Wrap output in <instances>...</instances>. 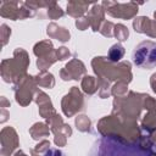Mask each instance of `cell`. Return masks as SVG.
<instances>
[{
  "label": "cell",
  "instance_id": "1",
  "mask_svg": "<svg viewBox=\"0 0 156 156\" xmlns=\"http://www.w3.org/2000/svg\"><path fill=\"white\" fill-rule=\"evenodd\" d=\"M89 156H150V151L138 143H123L110 136L99 139Z\"/></svg>",
  "mask_w": 156,
  "mask_h": 156
},
{
  "label": "cell",
  "instance_id": "2",
  "mask_svg": "<svg viewBox=\"0 0 156 156\" xmlns=\"http://www.w3.org/2000/svg\"><path fill=\"white\" fill-rule=\"evenodd\" d=\"M94 72L98 74V79H102L106 82L116 80L129 83L132 80V72H130V63L129 62H119L117 65L111 63L110 60L106 57H95L91 61Z\"/></svg>",
  "mask_w": 156,
  "mask_h": 156
},
{
  "label": "cell",
  "instance_id": "3",
  "mask_svg": "<svg viewBox=\"0 0 156 156\" xmlns=\"http://www.w3.org/2000/svg\"><path fill=\"white\" fill-rule=\"evenodd\" d=\"M29 65V58L27 52L17 48L13 52L12 58L4 60L1 62V77L7 83H16L20 79H22L26 74V69Z\"/></svg>",
  "mask_w": 156,
  "mask_h": 156
},
{
  "label": "cell",
  "instance_id": "4",
  "mask_svg": "<svg viewBox=\"0 0 156 156\" xmlns=\"http://www.w3.org/2000/svg\"><path fill=\"white\" fill-rule=\"evenodd\" d=\"M133 61L141 68L150 69L156 66V43L146 40L135 46L133 51Z\"/></svg>",
  "mask_w": 156,
  "mask_h": 156
},
{
  "label": "cell",
  "instance_id": "5",
  "mask_svg": "<svg viewBox=\"0 0 156 156\" xmlns=\"http://www.w3.org/2000/svg\"><path fill=\"white\" fill-rule=\"evenodd\" d=\"M35 88H37V83L34 77L24 76L22 79L15 83L13 91H15L16 101L22 106H27L32 101V98H34L33 94L37 93Z\"/></svg>",
  "mask_w": 156,
  "mask_h": 156
},
{
  "label": "cell",
  "instance_id": "6",
  "mask_svg": "<svg viewBox=\"0 0 156 156\" xmlns=\"http://www.w3.org/2000/svg\"><path fill=\"white\" fill-rule=\"evenodd\" d=\"M0 15L2 17L10 18V20H24L27 17H32L34 12L33 10L28 9L24 2H18V1H1L0 2Z\"/></svg>",
  "mask_w": 156,
  "mask_h": 156
},
{
  "label": "cell",
  "instance_id": "7",
  "mask_svg": "<svg viewBox=\"0 0 156 156\" xmlns=\"http://www.w3.org/2000/svg\"><path fill=\"white\" fill-rule=\"evenodd\" d=\"M34 54L38 56L37 66L41 69L45 71L49 68L55 61H57L56 51L52 48V44L50 40H43L34 46Z\"/></svg>",
  "mask_w": 156,
  "mask_h": 156
},
{
  "label": "cell",
  "instance_id": "8",
  "mask_svg": "<svg viewBox=\"0 0 156 156\" xmlns=\"http://www.w3.org/2000/svg\"><path fill=\"white\" fill-rule=\"evenodd\" d=\"M101 6L112 17L123 18V20L132 18L138 12V4H135V2L119 4V2H115V1H102Z\"/></svg>",
  "mask_w": 156,
  "mask_h": 156
},
{
  "label": "cell",
  "instance_id": "9",
  "mask_svg": "<svg viewBox=\"0 0 156 156\" xmlns=\"http://www.w3.org/2000/svg\"><path fill=\"white\" fill-rule=\"evenodd\" d=\"M83 105H84L83 95L80 94V91L77 87H72L69 93L63 96L62 102H61L62 111L68 117L73 116L78 111H80L83 108Z\"/></svg>",
  "mask_w": 156,
  "mask_h": 156
},
{
  "label": "cell",
  "instance_id": "10",
  "mask_svg": "<svg viewBox=\"0 0 156 156\" xmlns=\"http://www.w3.org/2000/svg\"><path fill=\"white\" fill-rule=\"evenodd\" d=\"M1 156H10L18 146L17 133L12 127H6L1 130Z\"/></svg>",
  "mask_w": 156,
  "mask_h": 156
},
{
  "label": "cell",
  "instance_id": "11",
  "mask_svg": "<svg viewBox=\"0 0 156 156\" xmlns=\"http://www.w3.org/2000/svg\"><path fill=\"white\" fill-rule=\"evenodd\" d=\"M85 74V67L83 65L82 61L74 58L71 60L61 71H60V76L63 80H69V79H80V76Z\"/></svg>",
  "mask_w": 156,
  "mask_h": 156
},
{
  "label": "cell",
  "instance_id": "12",
  "mask_svg": "<svg viewBox=\"0 0 156 156\" xmlns=\"http://www.w3.org/2000/svg\"><path fill=\"white\" fill-rule=\"evenodd\" d=\"M133 28L138 33L147 34L151 38L156 37V21H152L149 17H145V16L136 17L133 21Z\"/></svg>",
  "mask_w": 156,
  "mask_h": 156
},
{
  "label": "cell",
  "instance_id": "13",
  "mask_svg": "<svg viewBox=\"0 0 156 156\" xmlns=\"http://www.w3.org/2000/svg\"><path fill=\"white\" fill-rule=\"evenodd\" d=\"M34 98H35L37 104L39 105V113H40L41 117L49 118L51 115L55 113V110L52 107V104H51L49 96L45 93H43V91L39 90V91L35 93V96Z\"/></svg>",
  "mask_w": 156,
  "mask_h": 156
},
{
  "label": "cell",
  "instance_id": "14",
  "mask_svg": "<svg viewBox=\"0 0 156 156\" xmlns=\"http://www.w3.org/2000/svg\"><path fill=\"white\" fill-rule=\"evenodd\" d=\"M104 17H105V10L101 5H98V4H94L91 10H89V13L87 16L89 23H90V27L93 28L94 32H98L100 30V24L104 22Z\"/></svg>",
  "mask_w": 156,
  "mask_h": 156
},
{
  "label": "cell",
  "instance_id": "15",
  "mask_svg": "<svg viewBox=\"0 0 156 156\" xmlns=\"http://www.w3.org/2000/svg\"><path fill=\"white\" fill-rule=\"evenodd\" d=\"M46 33H48L49 37L55 38V39H57L60 41H63V43L67 41V40H69V32L66 28L57 26L56 23H50L48 26Z\"/></svg>",
  "mask_w": 156,
  "mask_h": 156
},
{
  "label": "cell",
  "instance_id": "16",
  "mask_svg": "<svg viewBox=\"0 0 156 156\" xmlns=\"http://www.w3.org/2000/svg\"><path fill=\"white\" fill-rule=\"evenodd\" d=\"M89 7V2H84V1H69L67 4V13L72 17H82L84 15V12L88 10Z\"/></svg>",
  "mask_w": 156,
  "mask_h": 156
},
{
  "label": "cell",
  "instance_id": "17",
  "mask_svg": "<svg viewBox=\"0 0 156 156\" xmlns=\"http://www.w3.org/2000/svg\"><path fill=\"white\" fill-rule=\"evenodd\" d=\"M141 128L146 133H152L156 130V110L155 111H149L143 121H141Z\"/></svg>",
  "mask_w": 156,
  "mask_h": 156
},
{
  "label": "cell",
  "instance_id": "18",
  "mask_svg": "<svg viewBox=\"0 0 156 156\" xmlns=\"http://www.w3.org/2000/svg\"><path fill=\"white\" fill-rule=\"evenodd\" d=\"M35 79V83L39 87H43V88H52L55 85V79H54V76L49 72H45V71H41L39 74H37L34 77Z\"/></svg>",
  "mask_w": 156,
  "mask_h": 156
},
{
  "label": "cell",
  "instance_id": "19",
  "mask_svg": "<svg viewBox=\"0 0 156 156\" xmlns=\"http://www.w3.org/2000/svg\"><path fill=\"white\" fill-rule=\"evenodd\" d=\"M49 127L45 124V123H35L33 124V127L29 129V134L32 135L33 139L38 140V139H41L44 136H48L49 135Z\"/></svg>",
  "mask_w": 156,
  "mask_h": 156
},
{
  "label": "cell",
  "instance_id": "20",
  "mask_svg": "<svg viewBox=\"0 0 156 156\" xmlns=\"http://www.w3.org/2000/svg\"><path fill=\"white\" fill-rule=\"evenodd\" d=\"M82 88L87 94H94L96 90H99L98 78H94L91 76H85L82 79Z\"/></svg>",
  "mask_w": 156,
  "mask_h": 156
},
{
  "label": "cell",
  "instance_id": "21",
  "mask_svg": "<svg viewBox=\"0 0 156 156\" xmlns=\"http://www.w3.org/2000/svg\"><path fill=\"white\" fill-rule=\"evenodd\" d=\"M123 55H124V48L119 43H117V44L112 45L111 49L108 50V57L107 58L111 62H118L123 57Z\"/></svg>",
  "mask_w": 156,
  "mask_h": 156
},
{
  "label": "cell",
  "instance_id": "22",
  "mask_svg": "<svg viewBox=\"0 0 156 156\" xmlns=\"http://www.w3.org/2000/svg\"><path fill=\"white\" fill-rule=\"evenodd\" d=\"M90 119L85 115H80L76 118V126L80 132H90Z\"/></svg>",
  "mask_w": 156,
  "mask_h": 156
},
{
  "label": "cell",
  "instance_id": "23",
  "mask_svg": "<svg viewBox=\"0 0 156 156\" xmlns=\"http://www.w3.org/2000/svg\"><path fill=\"white\" fill-rule=\"evenodd\" d=\"M113 35H115L119 41H124V40H127V38H128V35H129V32H128V29H127L126 26H123V24H115Z\"/></svg>",
  "mask_w": 156,
  "mask_h": 156
},
{
  "label": "cell",
  "instance_id": "24",
  "mask_svg": "<svg viewBox=\"0 0 156 156\" xmlns=\"http://www.w3.org/2000/svg\"><path fill=\"white\" fill-rule=\"evenodd\" d=\"M111 94L115 95L116 98L124 96V94H127V83L117 82V83L111 88Z\"/></svg>",
  "mask_w": 156,
  "mask_h": 156
},
{
  "label": "cell",
  "instance_id": "25",
  "mask_svg": "<svg viewBox=\"0 0 156 156\" xmlns=\"http://www.w3.org/2000/svg\"><path fill=\"white\" fill-rule=\"evenodd\" d=\"M48 15H49V17H50L51 20H56V18L63 16V11L61 10V7H60L56 2H54V4L49 7V10H48Z\"/></svg>",
  "mask_w": 156,
  "mask_h": 156
},
{
  "label": "cell",
  "instance_id": "26",
  "mask_svg": "<svg viewBox=\"0 0 156 156\" xmlns=\"http://www.w3.org/2000/svg\"><path fill=\"white\" fill-rule=\"evenodd\" d=\"M113 28H115V24H113L112 22H110V21H105L104 24H102V27L100 28V32H101L102 35L110 38V37L113 35Z\"/></svg>",
  "mask_w": 156,
  "mask_h": 156
},
{
  "label": "cell",
  "instance_id": "27",
  "mask_svg": "<svg viewBox=\"0 0 156 156\" xmlns=\"http://www.w3.org/2000/svg\"><path fill=\"white\" fill-rule=\"evenodd\" d=\"M0 34H1V40H2V46L6 45L7 39L10 38L11 34V28H9L6 24H1V29H0Z\"/></svg>",
  "mask_w": 156,
  "mask_h": 156
},
{
  "label": "cell",
  "instance_id": "28",
  "mask_svg": "<svg viewBox=\"0 0 156 156\" xmlns=\"http://www.w3.org/2000/svg\"><path fill=\"white\" fill-rule=\"evenodd\" d=\"M50 149V141H48V140H43V141H40L37 146H35V149H34V151L37 152V154H45L48 150Z\"/></svg>",
  "mask_w": 156,
  "mask_h": 156
},
{
  "label": "cell",
  "instance_id": "29",
  "mask_svg": "<svg viewBox=\"0 0 156 156\" xmlns=\"http://www.w3.org/2000/svg\"><path fill=\"white\" fill-rule=\"evenodd\" d=\"M56 56H57V60L62 61V60H66L71 56V52L68 51L67 48L62 46V48H58V50H56Z\"/></svg>",
  "mask_w": 156,
  "mask_h": 156
},
{
  "label": "cell",
  "instance_id": "30",
  "mask_svg": "<svg viewBox=\"0 0 156 156\" xmlns=\"http://www.w3.org/2000/svg\"><path fill=\"white\" fill-rule=\"evenodd\" d=\"M76 26H77L78 29H80V30H85L88 27H90V23H89V21H88L87 17H80V18H77V21H76Z\"/></svg>",
  "mask_w": 156,
  "mask_h": 156
},
{
  "label": "cell",
  "instance_id": "31",
  "mask_svg": "<svg viewBox=\"0 0 156 156\" xmlns=\"http://www.w3.org/2000/svg\"><path fill=\"white\" fill-rule=\"evenodd\" d=\"M66 136L65 135H62V134H56L55 135V144L57 145V146H63V145H66Z\"/></svg>",
  "mask_w": 156,
  "mask_h": 156
},
{
  "label": "cell",
  "instance_id": "32",
  "mask_svg": "<svg viewBox=\"0 0 156 156\" xmlns=\"http://www.w3.org/2000/svg\"><path fill=\"white\" fill-rule=\"evenodd\" d=\"M43 155L44 156H63V154L58 149H51V147L45 154H43Z\"/></svg>",
  "mask_w": 156,
  "mask_h": 156
},
{
  "label": "cell",
  "instance_id": "33",
  "mask_svg": "<svg viewBox=\"0 0 156 156\" xmlns=\"http://www.w3.org/2000/svg\"><path fill=\"white\" fill-rule=\"evenodd\" d=\"M150 84H151L152 90L156 93V73H154V74L151 76V78H150Z\"/></svg>",
  "mask_w": 156,
  "mask_h": 156
},
{
  "label": "cell",
  "instance_id": "34",
  "mask_svg": "<svg viewBox=\"0 0 156 156\" xmlns=\"http://www.w3.org/2000/svg\"><path fill=\"white\" fill-rule=\"evenodd\" d=\"M6 106H10V102L6 100L5 96H1V107L4 108V107H6Z\"/></svg>",
  "mask_w": 156,
  "mask_h": 156
},
{
  "label": "cell",
  "instance_id": "35",
  "mask_svg": "<svg viewBox=\"0 0 156 156\" xmlns=\"http://www.w3.org/2000/svg\"><path fill=\"white\" fill-rule=\"evenodd\" d=\"M1 116H2L1 122H5V121L7 119V117H6V116H9V113H7V111H6L5 108H1Z\"/></svg>",
  "mask_w": 156,
  "mask_h": 156
},
{
  "label": "cell",
  "instance_id": "36",
  "mask_svg": "<svg viewBox=\"0 0 156 156\" xmlns=\"http://www.w3.org/2000/svg\"><path fill=\"white\" fill-rule=\"evenodd\" d=\"M13 156H27V155H26L23 151H21V150H20V151H17V152H16Z\"/></svg>",
  "mask_w": 156,
  "mask_h": 156
},
{
  "label": "cell",
  "instance_id": "37",
  "mask_svg": "<svg viewBox=\"0 0 156 156\" xmlns=\"http://www.w3.org/2000/svg\"><path fill=\"white\" fill-rule=\"evenodd\" d=\"M155 18H156V12H155ZM155 21H156V20H155Z\"/></svg>",
  "mask_w": 156,
  "mask_h": 156
}]
</instances>
